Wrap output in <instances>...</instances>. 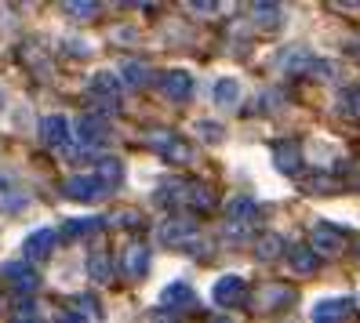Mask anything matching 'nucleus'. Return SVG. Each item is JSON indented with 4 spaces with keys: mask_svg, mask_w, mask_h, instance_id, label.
<instances>
[{
    "mask_svg": "<svg viewBox=\"0 0 360 323\" xmlns=\"http://www.w3.org/2000/svg\"><path fill=\"white\" fill-rule=\"evenodd\" d=\"M150 145L157 149V153H164L167 160H175V164H186L189 157H193V149H189L179 135H167V131H157V135L150 138Z\"/></svg>",
    "mask_w": 360,
    "mask_h": 323,
    "instance_id": "1",
    "label": "nucleus"
},
{
    "mask_svg": "<svg viewBox=\"0 0 360 323\" xmlns=\"http://www.w3.org/2000/svg\"><path fill=\"white\" fill-rule=\"evenodd\" d=\"M353 309L349 298H324L313 305V323H342Z\"/></svg>",
    "mask_w": 360,
    "mask_h": 323,
    "instance_id": "2",
    "label": "nucleus"
},
{
    "mask_svg": "<svg viewBox=\"0 0 360 323\" xmlns=\"http://www.w3.org/2000/svg\"><path fill=\"white\" fill-rule=\"evenodd\" d=\"M244 294H248V284L240 276H222L215 284V291H211V298H215L219 305H240Z\"/></svg>",
    "mask_w": 360,
    "mask_h": 323,
    "instance_id": "3",
    "label": "nucleus"
},
{
    "mask_svg": "<svg viewBox=\"0 0 360 323\" xmlns=\"http://www.w3.org/2000/svg\"><path fill=\"white\" fill-rule=\"evenodd\" d=\"M309 244H313L316 254H338V251H342V232L331 229L328 222H321V225H313Z\"/></svg>",
    "mask_w": 360,
    "mask_h": 323,
    "instance_id": "4",
    "label": "nucleus"
},
{
    "mask_svg": "<svg viewBox=\"0 0 360 323\" xmlns=\"http://www.w3.org/2000/svg\"><path fill=\"white\" fill-rule=\"evenodd\" d=\"M160 88H164V95L172 102H186L189 95H193V77L182 73V70H172V73L160 77Z\"/></svg>",
    "mask_w": 360,
    "mask_h": 323,
    "instance_id": "5",
    "label": "nucleus"
},
{
    "mask_svg": "<svg viewBox=\"0 0 360 323\" xmlns=\"http://www.w3.org/2000/svg\"><path fill=\"white\" fill-rule=\"evenodd\" d=\"M62 189H66V197H73V200H98V197H105V185L98 178H91V175H77Z\"/></svg>",
    "mask_w": 360,
    "mask_h": 323,
    "instance_id": "6",
    "label": "nucleus"
},
{
    "mask_svg": "<svg viewBox=\"0 0 360 323\" xmlns=\"http://www.w3.org/2000/svg\"><path fill=\"white\" fill-rule=\"evenodd\" d=\"M160 305L164 309H189V305H197V294H193V287L189 284H167L164 291H160Z\"/></svg>",
    "mask_w": 360,
    "mask_h": 323,
    "instance_id": "7",
    "label": "nucleus"
},
{
    "mask_svg": "<svg viewBox=\"0 0 360 323\" xmlns=\"http://www.w3.org/2000/svg\"><path fill=\"white\" fill-rule=\"evenodd\" d=\"M193 232H197V225L189 222V218H175V222H167L160 229V240L164 244H186V247H193Z\"/></svg>",
    "mask_w": 360,
    "mask_h": 323,
    "instance_id": "8",
    "label": "nucleus"
},
{
    "mask_svg": "<svg viewBox=\"0 0 360 323\" xmlns=\"http://www.w3.org/2000/svg\"><path fill=\"white\" fill-rule=\"evenodd\" d=\"M273 160H277V171H284V175H295V171L302 167V149L295 142H281L277 149H273Z\"/></svg>",
    "mask_w": 360,
    "mask_h": 323,
    "instance_id": "9",
    "label": "nucleus"
},
{
    "mask_svg": "<svg viewBox=\"0 0 360 323\" xmlns=\"http://www.w3.org/2000/svg\"><path fill=\"white\" fill-rule=\"evenodd\" d=\"M55 240H58V236L51 229H37L30 240H26V258H30V262H33V258H37V262H40V258H48L51 247H55Z\"/></svg>",
    "mask_w": 360,
    "mask_h": 323,
    "instance_id": "10",
    "label": "nucleus"
},
{
    "mask_svg": "<svg viewBox=\"0 0 360 323\" xmlns=\"http://www.w3.org/2000/svg\"><path fill=\"white\" fill-rule=\"evenodd\" d=\"M4 276L11 279L18 291H37V284H40V276H37L26 262H11V265H4Z\"/></svg>",
    "mask_w": 360,
    "mask_h": 323,
    "instance_id": "11",
    "label": "nucleus"
},
{
    "mask_svg": "<svg viewBox=\"0 0 360 323\" xmlns=\"http://www.w3.org/2000/svg\"><path fill=\"white\" fill-rule=\"evenodd\" d=\"M40 135H44V142H51V145H66L70 142V120L66 117H48L44 124H40Z\"/></svg>",
    "mask_w": 360,
    "mask_h": 323,
    "instance_id": "12",
    "label": "nucleus"
},
{
    "mask_svg": "<svg viewBox=\"0 0 360 323\" xmlns=\"http://www.w3.org/2000/svg\"><path fill=\"white\" fill-rule=\"evenodd\" d=\"M124 272L135 276V279L150 272V251H146V247H128V251H124Z\"/></svg>",
    "mask_w": 360,
    "mask_h": 323,
    "instance_id": "13",
    "label": "nucleus"
},
{
    "mask_svg": "<svg viewBox=\"0 0 360 323\" xmlns=\"http://www.w3.org/2000/svg\"><path fill=\"white\" fill-rule=\"evenodd\" d=\"M288 262H291L295 272H316V269H321V258H316L313 247H291L288 251Z\"/></svg>",
    "mask_w": 360,
    "mask_h": 323,
    "instance_id": "14",
    "label": "nucleus"
},
{
    "mask_svg": "<svg viewBox=\"0 0 360 323\" xmlns=\"http://www.w3.org/2000/svg\"><path fill=\"white\" fill-rule=\"evenodd\" d=\"M226 214H229V222H237V225H248V222H251V218H255V214H259V207H255V200H251V197H237V200H229Z\"/></svg>",
    "mask_w": 360,
    "mask_h": 323,
    "instance_id": "15",
    "label": "nucleus"
},
{
    "mask_svg": "<svg viewBox=\"0 0 360 323\" xmlns=\"http://www.w3.org/2000/svg\"><path fill=\"white\" fill-rule=\"evenodd\" d=\"M186 204L197 207V211H207L211 204H215V197H211V189L200 185V182H186Z\"/></svg>",
    "mask_w": 360,
    "mask_h": 323,
    "instance_id": "16",
    "label": "nucleus"
},
{
    "mask_svg": "<svg viewBox=\"0 0 360 323\" xmlns=\"http://www.w3.org/2000/svg\"><path fill=\"white\" fill-rule=\"evenodd\" d=\"M77 131H80V142H102L105 138V124H102V117H80V124H77Z\"/></svg>",
    "mask_w": 360,
    "mask_h": 323,
    "instance_id": "17",
    "label": "nucleus"
},
{
    "mask_svg": "<svg viewBox=\"0 0 360 323\" xmlns=\"http://www.w3.org/2000/svg\"><path fill=\"white\" fill-rule=\"evenodd\" d=\"M237 98H240V84L233 80V77H222L215 84V102L219 105H237Z\"/></svg>",
    "mask_w": 360,
    "mask_h": 323,
    "instance_id": "18",
    "label": "nucleus"
},
{
    "mask_svg": "<svg viewBox=\"0 0 360 323\" xmlns=\"http://www.w3.org/2000/svg\"><path fill=\"white\" fill-rule=\"evenodd\" d=\"M102 218H70L66 225H62V240H77V236L84 232H95Z\"/></svg>",
    "mask_w": 360,
    "mask_h": 323,
    "instance_id": "19",
    "label": "nucleus"
},
{
    "mask_svg": "<svg viewBox=\"0 0 360 323\" xmlns=\"http://www.w3.org/2000/svg\"><path fill=\"white\" fill-rule=\"evenodd\" d=\"M95 178H98L105 189H113V185L120 182V164H117V160H98V167H95Z\"/></svg>",
    "mask_w": 360,
    "mask_h": 323,
    "instance_id": "20",
    "label": "nucleus"
},
{
    "mask_svg": "<svg viewBox=\"0 0 360 323\" xmlns=\"http://www.w3.org/2000/svg\"><path fill=\"white\" fill-rule=\"evenodd\" d=\"M88 272H91V279H98V284H105V279L113 276V269H110V258H105L102 251H95V254L88 258Z\"/></svg>",
    "mask_w": 360,
    "mask_h": 323,
    "instance_id": "21",
    "label": "nucleus"
},
{
    "mask_svg": "<svg viewBox=\"0 0 360 323\" xmlns=\"http://www.w3.org/2000/svg\"><path fill=\"white\" fill-rule=\"evenodd\" d=\"M251 15H255V22L259 26H281V8L277 4H255V8H251Z\"/></svg>",
    "mask_w": 360,
    "mask_h": 323,
    "instance_id": "22",
    "label": "nucleus"
},
{
    "mask_svg": "<svg viewBox=\"0 0 360 323\" xmlns=\"http://www.w3.org/2000/svg\"><path fill=\"white\" fill-rule=\"evenodd\" d=\"M91 91H95V95H117V91H120V80H117L113 73H95V77H91Z\"/></svg>",
    "mask_w": 360,
    "mask_h": 323,
    "instance_id": "23",
    "label": "nucleus"
},
{
    "mask_svg": "<svg viewBox=\"0 0 360 323\" xmlns=\"http://www.w3.org/2000/svg\"><path fill=\"white\" fill-rule=\"evenodd\" d=\"M281 251H284V240H281L277 232H269V236H262V240H259V258H262V262H269V258H277Z\"/></svg>",
    "mask_w": 360,
    "mask_h": 323,
    "instance_id": "24",
    "label": "nucleus"
},
{
    "mask_svg": "<svg viewBox=\"0 0 360 323\" xmlns=\"http://www.w3.org/2000/svg\"><path fill=\"white\" fill-rule=\"evenodd\" d=\"M124 84H131V88H139V84H146V77H150V70L139 66V62H124Z\"/></svg>",
    "mask_w": 360,
    "mask_h": 323,
    "instance_id": "25",
    "label": "nucleus"
},
{
    "mask_svg": "<svg viewBox=\"0 0 360 323\" xmlns=\"http://www.w3.org/2000/svg\"><path fill=\"white\" fill-rule=\"evenodd\" d=\"M197 131H200L207 142H219V138H222V127H219V124H207V120H204V124H197Z\"/></svg>",
    "mask_w": 360,
    "mask_h": 323,
    "instance_id": "26",
    "label": "nucleus"
},
{
    "mask_svg": "<svg viewBox=\"0 0 360 323\" xmlns=\"http://www.w3.org/2000/svg\"><path fill=\"white\" fill-rule=\"evenodd\" d=\"M98 4H66V15H95Z\"/></svg>",
    "mask_w": 360,
    "mask_h": 323,
    "instance_id": "27",
    "label": "nucleus"
},
{
    "mask_svg": "<svg viewBox=\"0 0 360 323\" xmlns=\"http://www.w3.org/2000/svg\"><path fill=\"white\" fill-rule=\"evenodd\" d=\"M117 222L120 225H139V214L135 211H124V214H117Z\"/></svg>",
    "mask_w": 360,
    "mask_h": 323,
    "instance_id": "28",
    "label": "nucleus"
},
{
    "mask_svg": "<svg viewBox=\"0 0 360 323\" xmlns=\"http://www.w3.org/2000/svg\"><path fill=\"white\" fill-rule=\"evenodd\" d=\"M58 323H84V319H80V316H73V312H62V316H58Z\"/></svg>",
    "mask_w": 360,
    "mask_h": 323,
    "instance_id": "29",
    "label": "nucleus"
},
{
    "mask_svg": "<svg viewBox=\"0 0 360 323\" xmlns=\"http://www.w3.org/2000/svg\"><path fill=\"white\" fill-rule=\"evenodd\" d=\"M207 323H233L229 316H215V319H207Z\"/></svg>",
    "mask_w": 360,
    "mask_h": 323,
    "instance_id": "30",
    "label": "nucleus"
}]
</instances>
